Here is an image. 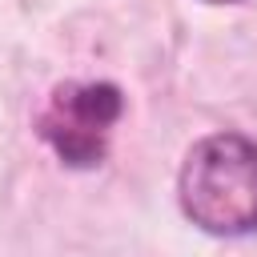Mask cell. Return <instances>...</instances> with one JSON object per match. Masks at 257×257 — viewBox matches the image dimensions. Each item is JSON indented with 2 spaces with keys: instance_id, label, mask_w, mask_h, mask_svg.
Listing matches in <instances>:
<instances>
[{
  "instance_id": "3957f363",
  "label": "cell",
  "mask_w": 257,
  "mask_h": 257,
  "mask_svg": "<svg viewBox=\"0 0 257 257\" xmlns=\"http://www.w3.org/2000/svg\"><path fill=\"white\" fill-rule=\"evenodd\" d=\"M209 4H241V0H209Z\"/></svg>"
},
{
  "instance_id": "7a4b0ae2",
  "label": "cell",
  "mask_w": 257,
  "mask_h": 257,
  "mask_svg": "<svg viewBox=\"0 0 257 257\" xmlns=\"http://www.w3.org/2000/svg\"><path fill=\"white\" fill-rule=\"evenodd\" d=\"M120 116L124 92L112 80H64L40 108L36 133L68 169H96Z\"/></svg>"
},
{
  "instance_id": "6da1fadb",
  "label": "cell",
  "mask_w": 257,
  "mask_h": 257,
  "mask_svg": "<svg viewBox=\"0 0 257 257\" xmlns=\"http://www.w3.org/2000/svg\"><path fill=\"white\" fill-rule=\"evenodd\" d=\"M177 197L185 217L213 237L257 233V141L245 133L201 137L185 153Z\"/></svg>"
}]
</instances>
